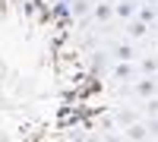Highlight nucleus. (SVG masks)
I'll return each mask as SVG.
<instances>
[{
	"label": "nucleus",
	"mask_w": 158,
	"mask_h": 142,
	"mask_svg": "<svg viewBox=\"0 0 158 142\" xmlns=\"http://www.w3.org/2000/svg\"><path fill=\"white\" fill-rule=\"evenodd\" d=\"M136 13V6L133 3H127V0H120V3H114V16H120V19H130Z\"/></svg>",
	"instance_id": "nucleus-1"
},
{
	"label": "nucleus",
	"mask_w": 158,
	"mask_h": 142,
	"mask_svg": "<svg viewBox=\"0 0 158 142\" xmlns=\"http://www.w3.org/2000/svg\"><path fill=\"white\" fill-rule=\"evenodd\" d=\"M155 92V82H149V79H142L139 85H136V95H142V98H149Z\"/></svg>",
	"instance_id": "nucleus-2"
},
{
	"label": "nucleus",
	"mask_w": 158,
	"mask_h": 142,
	"mask_svg": "<svg viewBox=\"0 0 158 142\" xmlns=\"http://www.w3.org/2000/svg\"><path fill=\"white\" fill-rule=\"evenodd\" d=\"M111 16H114V6H108V3L95 6V19H111Z\"/></svg>",
	"instance_id": "nucleus-3"
},
{
	"label": "nucleus",
	"mask_w": 158,
	"mask_h": 142,
	"mask_svg": "<svg viewBox=\"0 0 158 142\" xmlns=\"http://www.w3.org/2000/svg\"><path fill=\"white\" fill-rule=\"evenodd\" d=\"M130 35H133V38H139V35H146V22H130Z\"/></svg>",
	"instance_id": "nucleus-4"
},
{
	"label": "nucleus",
	"mask_w": 158,
	"mask_h": 142,
	"mask_svg": "<svg viewBox=\"0 0 158 142\" xmlns=\"http://www.w3.org/2000/svg\"><path fill=\"white\" fill-rule=\"evenodd\" d=\"M114 54L120 57V60H130V57H133V47H130V44H120V47L114 51Z\"/></svg>",
	"instance_id": "nucleus-5"
},
{
	"label": "nucleus",
	"mask_w": 158,
	"mask_h": 142,
	"mask_svg": "<svg viewBox=\"0 0 158 142\" xmlns=\"http://www.w3.org/2000/svg\"><path fill=\"white\" fill-rule=\"evenodd\" d=\"M117 79H133V70L130 67H117Z\"/></svg>",
	"instance_id": "nucleus-6"
},
{
	"label": "nucleus",
	"mask_w": 158,
	"mask_h": 142,
	"mask_svg": "<svg viewBox=\"0 0 158 142\" xmlns=\"http://www.w3.org/2000/svg\"><path fill=\"white\" fill-rule=\"evenodd\" d=\"M152 16H155L152 6H142V10H139V19H142V22H152Z\"/></svg>",
	"instance_id": "nucleus-7"
},
{
	"label": "nucleus",
	"mask_w": 158,
	"mask_h": 142,
	"mask_svg": "<svg viewBox=\"0 0 158 142\" xmlns=\"http://www.w3.org/2000/svg\"><path fill=\"white\" fill-rule=\"evenodd\" d=\"M149 3H158V0H149Z\"/></svg>",
	"instance_id": "nucleus-8"
}]
</instances>
